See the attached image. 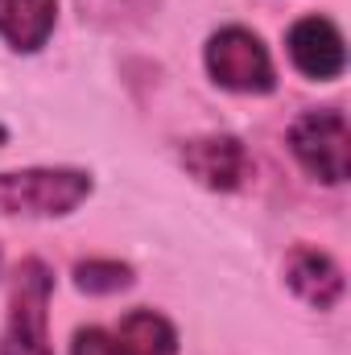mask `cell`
Listing matches in <instances>:
<instances>
[{"label": "cell", "instance_id": "6da1fadb", "mask_svg": "<svg viewBox=\"0 0 351 355\" xmlns=\"http://www.w3.org/2000/svg\"><path fill=\"white\" fill-rule=\"evenodd\" d=\"M95 190L91 170L79 166H29L0 174V215L4 219H62L79 211Z\"/></svg>", "mask_w": 351, "mask_h": 355}, {"label": "cell", "instance_id": "7a4b0ae2", "mask_svg": "<svg viewBox=\"0 0 351 355\" xmlns=\"http://www.w3.org/2000/svg\"><path fill=\"white\" fill-rule=\"evenodd\" d=\"M50 297L54 268L37 257H25L12 272L8 314L0 331V355H54L50 347Z\"/></svg>", "mask_w": 351, "mask_h": 355}, {"label": "cell", "instance_id": "3957f363", "mask_svg": "<svg viewBox=\"0 0 351 355\" xmlns=\"http://www.w3.org/2000/svg\"><path fill=\"white\" fill-rule=\"evenodd\" d=\"M203 62H207V75L223 91L268 95V91L277 87V67H273L268 46L261 42V33H252L244 25L215 29L207 37V46H203Z\"/></svg>", "mask_w": 351, "mask_h": 355}, {"label": "cell", "instance_id": "277c9868", "mask_svg": "<svg viewBox=\"0 0 351 355\" xmlns=\"http://www.w3.org/2000/svg\"><path fill=\"white\" fill-rule=\"evenodd\" d=\"M289 153L323 186H343L351 174V128L339 107H310L289 124Z\"/></svg>", "mask_w": 351, "mask_h": 355}, {"label": "cell", "instance_id": "5b68a950", "mask_svg": "<svg viewBox=\"0 0 351 355\" xmlns=\"http://www.w3.org/2000/svg\"><path fill=\"white\" fill-rule=\"evenodd\" d=\"M178 162L198 186H207L215 194H232V190L248 186V178H252V157H248L244 141L232 132H207V137L182 141Z\"/></svg>", "mask_w": 351, "mask_h": 355}, {"label": "cell", "instance_id": "8992f818", "mask_svg": "<svg viewBox=\"0 0 351 355\" xmlns=\"http://www.w3.org/2000/svg\"><path fill=\"white\" fill-rule=\"evenodd\" d=\"M285 50L298 75L314 83H331L348 71V42L331 17H302L285 33Z\"/></svg>", "mask_w": 351, "mask_h": 355}, {"label": "cell", "instance_id": "52a82bcc", "mask_svg": "<svg viewBox=\"0 0 351 355\" xmlns=\"http://www.w3.org/2000/svg\"><path fill=\"white\" fill-rule=\"evenodd\" d=\"M285 285L310 310H335L348 293L343 268L335 265V257H327L323 248H310V244H298L285 257Z\"/></svg>", "mask_w": 351, "mask_h": 355}, {"label": "cell", "instance_id": "ba28073f", "mask_svg": "<svg viewBox=\"0 0 351 355\" xmlns=\"http://www.w3.org/2000/svg\"><path fill=\"white\" fill-rule=\"evenodd\" d=\"M58 25V0H0V37L17 54H37Z\"/></svg>", "mask_w": 351, "mask_h": 355}, {"label": "cell", "instance_id": "9c48e42d", "mask_svg": "<svg viewBox=\"0 0 351 355\" xmlns=\"http://www.w3.org/2000/svg\"><path fill=\"white\" fill-rule=\"evenodd\" d=\"M116 339L132 355H178V327L157 310H128L116 327Z\"/></svg>", "mask_w": 351, "mask_h": 355}, {"label": "cell", "instance_id": "30bf717a", "mask_svg": "<svg viewBox=\"0 0 351 355\" xmlns=\"http://www.w3.org/2000/svg\"><path fill=\"white\" fill-rule=\"evenodd\" d=\"M75 289L79 293H91V297H108V293H120L137 281V272L128 261H116V257H91V261H79L75 265Z\"/></svg>", "mask_w": 351, "mask_h": 355}, {"label": "cell", "instance_id": "8fae6325", "mask_svg": "<svg viewBox=\"0 0 351 355\" xmlns=\"http://www.w3.org/2000/svg\"><path fill=\"white\" fill-rule=\"evenodd\" d=\"M71 355H132V352L108 327H79L75 339H71Z\"/></svg>", "mask_w": 351, "mask_h": 355}, {"label": "cell", "instance_id": "7c38bea8", "mask_svg": "<svg viewBox=\"0 0 351 355\" xmlns=\"http://www.w3.org/2000/svg\"><path fill=\"white\" fill-rule=\"evenodd\" d=\"M4 145H8V128L0 124V149H4Z\"/></svg>", "mask_w": 351, "mask_h": 355}]
</instances>
